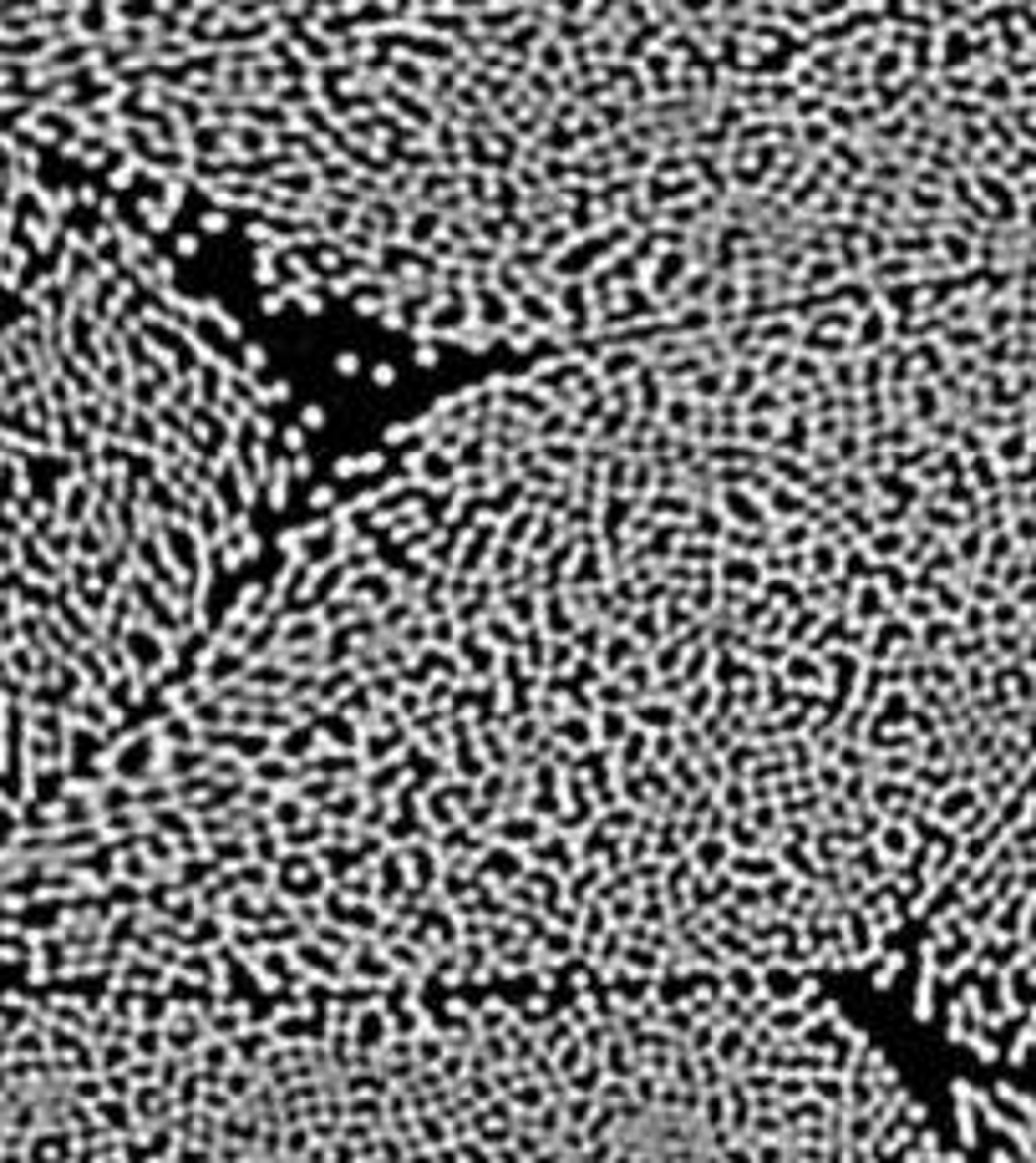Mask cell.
<instances>
[{
	"label": "cell",
	"mask_w": 1036,
	"mask_h": 1163,
	"mask_svg": "<svg viewBox=\"0 0 1036 1163\" xmlns=\"http://www.w3.org/2000/svg\"><path fill=\"white\" fill-rule=\"evenodd\" d=\"M1036 772V270L457 386L0 843V970L448 996L884 970Z\"/></svg>",
	"instance_id": "cell-1"
},
{
	"label": "cell",
	"mask_w": 1036,
	"mask_h": 1163,
	"mask_svg": "<svg viewBox=\"0 0 1036 1163\" xmlns=\"http://www.w3.org/2000/svg\"><path fill=\"white\" fill-rule=\"evenodd\" d=\"M975 6H52L36 143L285 311L554 356L930 285L985 158Z\"/></svg>",
	"instance_id": "cell-2"
},
{
	"label": "cell",
	"mask_w": 1036,
	"mask_h": 1163,
	"mask_svg": "<svg viewBox=\"0 0 1036 1163\" xmlns=\"http://www.w3.org/2000/svg\"><path fill=\"white\" fill-rule=\"evenodd\" d=\"M910 1011L985 1067L1036 1077V772L879 970Z\"/></svg>",
	"instance_id": "cell-4"
},
{
	"label": "cell",
	"mask_w": 1036,
	"mask_h": 1163,
	"mask_svg": "<svg viewBox=\"0 0 1036 1163\" xmlns=\"http://www.w3.org/2000/svg\"><path fill=\"white\" fill-rule=\"evenodd\" d=\"M0 1163H966L808 980L0 985Z\"/></svg>",
	"instance_id": "cell-3"
}]
</instances>
